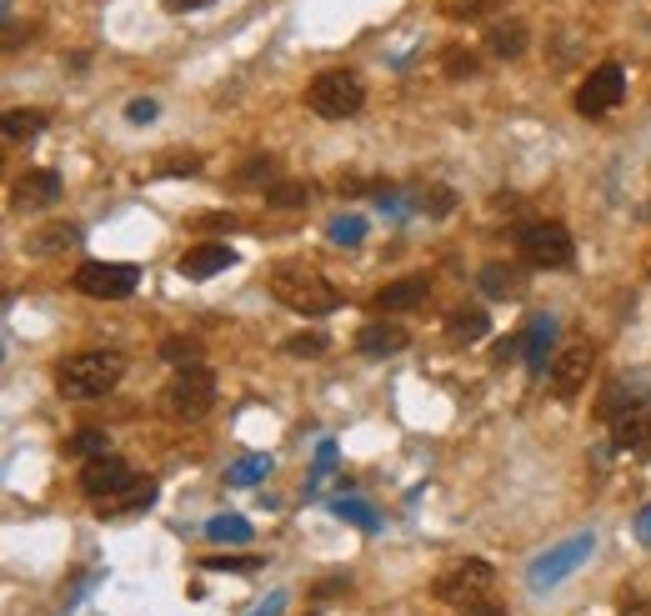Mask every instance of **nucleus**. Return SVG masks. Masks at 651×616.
<instances>
[{
    "instance_id": "f257e3e1",
    "label": "nucleus",
    "mask_w": 651,
    "mask_h": 616,
    "mask_svg": "<svg viewBox=\"0 0 651 616\" xmlns=\"http://www.w3.org/2000/svg\"><path fill=\"white\" fill-rule=\"evenodd\" d=\"M271 291H276V301L291 306L296 316H331L341 306V291L306 261L276 266V271H271Z\"/></svg>"
},
{
    "instance_id": "f03ea898",
    "label": "nucleus",
    "mask_w": 651,
    "mask_h": 616,
    "mask_svg": "<svg viewBox=\"0 0 651 616\" xmlns=\"http://www.w3.org/2000/svg\"><path fill=\"white\" fill-rule=\"evenodd\" d=\"M120 376H126L120 351H80V356H71V361L61 367L55 386H61L65 396H76V401H95V396L116 392Z\"/></svg>"
},
{
    "instance_id": "7ed1b4c3",
    "label": "nucleus",
    "mask_w": 651,
    "mask_h": 616,
    "mask_svg": "<svg viewBox=\"0 0 651 616\" xmlns=\"http://www.w3.org/2000/svg\"><path fill=\"white\" fill-rule=\"evenodd\" d=\"M306 105H311L321 120H346L366 105V86L352 70H321V76L306 86Z\"/></svg>"
},
{
    "instance_id": "20e7f679",
    "label": "nucleus",
    "mask_w": 651,
    "mask_h": 616,
    "mask_svg": "<svg viewBox=\"0 0 651 616\" xmlns=\"http://www.w3.org/2000/svg\"><path fill=\"white\" fill-rule=\"evenodd\" d=\"M521 256L532 266H541V271H561V266H572L576 246H572V231L557 221H532V226H521V236H516Z\"/></svg>"
},
{
    "instance_id": "39448f33",
    "label": "nucleus",
    "mask_w": 651,
    "mask_h": 616,
    "mask_svg": "<svg viewBox=\"0 0 651 616\" xmlns=\"http://www.w3.org/2000/svg\"><path fill=\"white\" fill-rule=\"evenodd\" d=\"M216 407V376L206 367L176 371V381L166 386V411L176 421H201L206 411Z\"/></svg>"
},
{
    "instance_id": "423d86ee",
    "label": "nucleus",
    "mask_w": 651,
    "mask_h": 616,
    "mask_svg": "<svg viewBox=\"0 0 651 616\" xmlns=\"http://www.w3.org/2000/svg\"><path fill=\"white\" fill-rule=\"evenodd\" d=\"M622 95H626V70L616 66V61H607V66H597L591 76L576 86V116H586V120H601V116H612L616 105H622Z\"/></svg>"
},
{
    "instance_id": "0eeeda50",
    "label": "nucleus",
    "mask_w": 651,
    "mask_h": 616,
    "mask_svg": "<svg viewBox=\"0 0 651 616\" xmlns=\"http://www.w3.org/2000/svg\"><path fill=\"white\" fill-rule=\"evenodd\" d=\"M136 281H141V271L126 261H86L76 271V291L91 296V301H126Z\"/></svg>"
},
{
    "instance_id": "6e6552de",
    "label": "nucleus",
    "mask_w": 651,
    "mask_h": 616,
    "mask_svg": "<svg viewBox=\"0 0 651 616\" xmlns=\"http://www.w3.org/2000/svg\"><path fill=\"white\" fill-rule=\"evenodd\" d=\"M492 562H482V556H471V562L451 566L442 581H436V602L446 606H471V602H482V591L492 587Z\"/></svg>"
},
{
    "instance_id": "1a4fd4ad",
    "label": "nucleus",
    "mask_w": 651,
    "mask_h": 616,
    "mask_svg": "<svg viewBox=\"0 0 651 616\" xmlns=\"http://www.w3.org/2000/svg\"><path fill=\"white\" fill-rule=\"evenodd\" d=\"M136 482H141V476L130 472L120 457H111V451H105V457H91L80 466V491L91 501H111V497H120V491H130Z\"/></svg>"
},
{
    "instance_id": "9d476101",
    "label": "nucleus",
    "mask_w": 651,
    "mask_h": 616,
    "mask_svg": "<svg viewBox=\"0 0 651 616\" xmlns=\"http://www.w3.org/2000/svg\"><path fill=\"white\" fill-rule=\"evenodd\" d=\"M591 367H597V351L586 342L566 346V351L551 361V392L561 396V401H576V396L586 392V376H591Z\"/></svg>"
},
{
    "instance_id": "9b49d317",
    "label": "nucleus",
    "mask_w": 651,
    "mask_h": 616,
    "mask_svg": "<svg viewBox=\"0 0 651 616\" xmlns=\"http://www.w3.org/2000/svg\"><path fill=\"white\" fill-rule=\"evenodd\" d=\"M586 556H591V537H572L566 547L547 551V556L532 566V587H557L561 577H572V572L586 562Z\"/></svg>"
},
{
    "instance_id": "f8f14e48",
    "label": "nucleus",
    "mask_w": 651,
    "mask_h": 616,
    "mask_svg": "<svg viewBox=\"0 0 651 616\" xmlns=\"http://www.w3.org/2000/svg\"><path fill=\"white\" fill-rule=\"evenodd\" d=\"M235 266V251L226 246V241H201V246H191L176 261V271L186 275V281H206V275H216V271H231Z\"/></svg>"
},
{
    "instance_id": "ddd939ff",
    "label": "nucleus",
    "mask_w": 651,
    "mask_h": 616,
    "mask_svg": "<svg viewBox=\"0 0 651 616\" xmlns=\"http://www.w3.org/2000/svg\"><path fill=\"white\" fill-rule=\"evenodd\" d=\"M11 201L21 210H40V206H51V201H61V176L55 171H26L21 181H15Z\"/></svg>"
},
{
    "instance_id": "4468645a",
    "label": "nucleus",
    "mask_w": 651,
    "mask_h": 616,
    "mask_svg": "<svg viewBox=\"0 0 651 616\" xmlns=\"http://www.w3.org/2000/svg\"><path fill=\"white\" fill-rule=\"evenodd\" d=\"M612 432H616V446L622 451H651V401H641V407H631L622 421H612Z\"/></svg>"
},
{
    "instance_id": "2eb2a0df",
    "label": "nucleus",
    "mask_w": 651,
    "mask_h": 616,
    "mask_svg": "<svg viewBox=\"0 0 651 616\" xmlns=\"http://www.w3.org/2000/svg\"><path fill=\"white\" fill-rule=\"evenodd\" d=\"M431 281L426 275H406V281H391L386 291H376V311H411V306L426 301Z\"/></svg>"
},
{
    "instance_id": "dca6fc26",
    "label": "nucleus",
    "mask_w": 651,
    "mask_h": 616,
    "mask_svg": "<svg viewBox=\"0 0 651 616\" xmlns=\"http://www.w3.org/2000/svg\"><path fill=\"white\" fill-rule=\"evenodd\" d=\"M406 346V331L396 321H371V326L356 331V351L361 356H391Z\"/></svg>"
},
{
    "instance_id": "f3484780",
    "label": "nucleus",
    "mask_w": 651,
    "mask_h": 616,
    "mask_svg": "<svg viewBox=\"0 0 651 616\" xmlns=\"http://www.w3.org/2000/svg\"><path fill=\"white\" fill-rule=\"evenodd\" d=\"M486 51H492L496 61H516V55L526 51V26H521V21H496V26L486 30Z\"/></svg>"
},
{
    "instance_id": "a211bd4d",
    "label": "nucleus",
    "mask_w": 651,
    "mask_h": 616,
    "mask_svg": "<svg viewBox=\"0 0 651 616\" xmlns=\"http://www.w3.org/2000/svg\"><path fill=\"white\" fill-rule=\"evenodd\" d=\"M551 336H557V321H551V316H536L532 331H526V367H532V371L547 367V346H551Z\"/></svg>"
},
{
    "instance_id": "6ab92c4d",
    "label": "nucleus",
    "mask_w": 651,
    "mask_h": 616,
    "mask_svg": "<svg viewBox=\"0 0 651 616\" xmlns=\"http://www.w3.org/2000/svg\"><path fill=\"white\" fill-rule=\"evenodd\" d=\"M156 501V486L151 482H136L130 491H120V497L101 501V516H126V512H141V506H151Z\"/></svg>"
},
{
    "instance_id": "aec40b11",
    "label": "nucleus",
    "mask_w": 651,
    "mask_h": 616,
    "mask_svg": "<svg viewBox=\"0 0 651 616\" xmlns=\"http://www.w3.org/2000/svg\"><path fill=\"white\" fill-rule=\"evenodd\" d=\"M161 356H166L176 371H191V367H201V342H195V336H170V342H161Z\"/></svg>"
},
{
    "instance_id": "412c9836",
    "label": "nucleus",
    "mask_w": 651,
    "mask_h": 616,
    "mask_svg": "<svg viewBox=\"0 0 651 616\" xmlns=\"http://www.w3.org/2000/svg\"><path fill=\"white\" fill-rule=\"evenodd\" d=\"M40 126H46V111H5V141H30V136H40Z\"/></svg>"
},
{
    "instance_id": "4be33fe9",
    "label": "nucleus",
    "mask_w": 651,
    "mask_h": 616,
    "mask_svg": "<svg viewBox=\"0 0 651 616\" xmlns=\"http://www.w3.org/2000/svg\"><path fill=\"white\" fill-rule=\"evenodd\" d=\"M482 291H486V296H516V291H521V275L511 271V266L492 261V266H482Z\"/></svg>"
},
{
    "instance_id": "5701e85b",
    "label": "nucleus",
    "mask_w": 651,
    "mask_h": 616,
    "mask_svg": "<svg viewBox=\"0 0 651 616\" xmlns=\"http://www.w3.org/2000/svg\"><path fill=\"white\" fill-rule=\"evenodd\" d=\"M641 401H647V396L637 392V386H631V392H622V386H607V396H601V421H622L626 411L631 407H641Z\"/></svg>"
},
{
    "instance_id": "b1692460",
    "label": "nucleus",
    "mask_w": 651,
    "mask_h": 616,
    "mask_svg": "<svg viewBox=\"0 0 651 616\" xmlns=\"http://www.w3.org/2000/svg\"><path fill=\"white\" fill-rule=\"evenodd\" d=\"M306 201H311V181H281L266 191V206H276V210H296V206H306Z\"/></svg>"
},
{
    "instance_id": "393cba45",
    "label": "nucleus",
    "mask_w": 651,
    "mask_h": 616,
    "mask_svg": "<svg viewBox=\"0 0 651 616\" xmlns=\"http://www.w3.org/2000/svg\"><path fill=\"white\" fill-rule=\"evenodd\" d=\"M206 537H210V541H251V522H246V516H231V512H226V516H210V522H206Z\"/></svg>"
},
{
    "instance_id": "a878e982",
    "label": "nucleus",
    "mask_w": 651,
    "mask_h": 616,
    "mask_svg": "<svg viewBox=\"0 0 651 616\" xmlns=\"http://www.w3.org/2000/svg\"><path fill=\"white\" fill-rule=\"evenodd\" d=\"M486 331H492L486 311H451V336L456 342H482Z\"/></svg>"
},
{
    "instance_id": "bb28decb",
    "label": "nucleus",
    "mask_w": 651,
    "mask_h": 616,
    "mask_svg": "<svg viewBox=\"0 0 651 616\" xmlns=\"http://www.w3.org/2000/svg\"><path fill=\"white\" fill-rule=\"evenodd\" d=\"M266 472H271V457H246V461H235L231 472H226V482H231V486H256Z\"/></svg>"
},
{
    "instance_id": "cd10ccee",
    "label": "nucleus",
    "mask_w": 651,
    "mask_h": 616,
    "mask_svg": "<svg viewBox=\"0 0 651 616\" xmlns=\"http://www.w3.org/2000/svg\"><path fill=\"white\" fill-rule=\"evenodd\" d=\"M276 176V161L271 156H251L241 171H235V185H266Z\"/></svg>"
},
{
    "instance_id": "c85d7f7f",
    "label": "nucleus",
    "mask_w": 651,
    "mask_h": 616,
    "mask_svg": "<svg viewBox=\"0 0 651 616\" xmlns=\"http://www.w3.org/2000/svg\"><path fill=\"white\" fill-rule=\"evenodd\" d=\"M61 246H76V226H51V231H40L36 241H30V251H61Z\"/></svg>"
},
{
    "instance_id": "c756f323",
    "label": "nucleus",
    "mask_w": 651,
    "mask_h": 616,
    "mask_svg": "<svg viewBox=\"0 0 651 616\" xmlns=\"http://www.w3.org/2000/svg\"><path fill=\"white\" fill-rule=\"evenodd\" d=\"M451 206H456V196L446 185H426V191H421V210H431V216H451Z\"/></svg>"
},
{
    "instance_id": "7c9ffc66",
    "label": "nucleus",
    "mask_w": 651,
    "mask_h": 616,
    "mask_svg": "<svg viewBox=\"0 0 651 616\" xmlns=\"http://www.w3.org/2000/svg\"><path fill=\"white\" fill-rule=\"evenodd\" d=\"M286 351L291 356H321L326 336H321V331H301V336H291V342H286Z\"/></svg>"
},
{
    "instance_id": "2f4dec72",
    "label": "nucleus",
    "mask_w": 651,
    "mask_h": 616,
    "mask_svg": "<svg viewBox=\"0 0 651 616\" xmlns=\"http://www.w3.org/2000/svg\"><path fill=\"white\" fill-rule=\"evenodd\" d=\"M105 446H111V436L105 432H76L71 451H80V457H105Z\"/></svg>"
},
{
    "instance_id": "473e14b6",
    "label": "nucleus",
    "mask_w": 651,
    "mask_h": 616,
    "mask_svg": "<svg viewBox=\"0 0 651 616\" xmlns=\"http://www.w3.org/2000/svg\"><path fill=\"white\" fill-rule=\"evenodd\" d=\"M446 76H451V80L476 76V55H471V51H446Z\"/></svg>"
},
{
    "instance_id": "72a5a7b5",
    "label": "nucleus",
    "mask_w": 651,
    "mask_h": 616,
    "mask_svg": "<svg viewBox=\"0 0 651 616\" xmlns=\"http://www.w3.org/2000/svg\"><path fill=\"white\" fill-rule=\"evenodd\" d=\"M492 5H496V0H446V15H456V21L467 15V21H471V15H486Z\"/></svg>"
},
{
    "instance_id": "f704fd0d",
    "label": "nucleus",
    "mask_w": 651,
    "mask_h": 616,
    "mask_svg": "<svg viewBox=\"0 0 651 616\" xmlns=\"http://www.w3.org/2000/svg\"><path fill=\"white\" fill-rule=\"evenodd\" d=\"M356 236H361V221H356V216L331 221V241H336V246H356Z\"/></svg>"
},
{
    "instance_id": "c9c22d12",
    "label": "nucleus",
    "mask_w": 651,
    "mask_h": 616,
    "mask_svg": "<svg viewBox=\"0 0 651 616\" xmlns=\"http://www.w3.org/2000/svg\"><path fill=\"white\" fill-rule=\"evenodd\" d=\"M210 572H251L256 566V556H210Z\"/></svg>"
},
{
    "instance_id": "e433bc0d",
    "label": "nucleus",
    "mask_w": 651,
    "mask_h": 616,
    "mask_svg": "<svg viewBox=\"0 0 651 616\" xmlns=\"http://www.w3.org/2000/svg\"><path fill=\"white\" fill-rule=\"evenodd\" d=\"M235 216H226V210H210V216H195V231H231Z\"/></svg>"
},
{
    "instance_id": "4c0bfd02",
    "label": "nucleus",
    "mask_w": 651,
    "mask_h": 616,
    "mask_svg": "<svg viewBox=\"0 0 651 616\" xmlns=\"http://www.w3.org/2000/svg\"><path fill=\"white\" fill-rule=\"evenodd\" d=\"M161 171H166V176H195V171H201V161H195V156H166V166H161Z\"/></svg>"
},
{
    "instance_id": "58836bf2",
    "label": "nucleus",
    "mask_w": 651,
    "mask_h": 616,
    "mask_svg": "<svg viewBox=\"0 0 651 616\" xmlns=\"http://www.w3.org/2000/svg\"><path fill=\"white\" fill-rule=\"evenodd\" d=\"M126 116L136 120V126H145V120L156 116V101H151V95H145V101H130V105H126Z\"/></svg>"
},
{
    "instance_id": "ea45409f",
    "label": "nucleus",
    "mask_w": 651,
    "mask_h": 616,
    "mask_svg": "<svg viewBox=\"0 0 651 616\" xmlns=\"http://www.w3.org/2000/svg\"><path fill=\"white\" fill-rule=\"evenodd\" d=\"M161 5H166L170 15H186V11H206L210 0H161Z\"/></svg>"
},
{
    "instance_id": "a19ab883",
    "label": "nucleus",
    "mask_w": 651,
    "mask_h": 616,
    "mask_svg": "<svg viewBox=\"0 0 651 616\" xmlns=\"http://www.w3.org/2000/svg\"><path fill=\"white\" fill-rule=\"evenodd\" d=\"M467 616H507V606H501V602H471Z\"/></svg>"
},
{
    "instance_id": "79ce46f5",
    "label": "nucleus",
    "mask_w": 651,
    "mask_h": 616,
    "mask_svg": "<svg viewBox=\"0 0 651 616\" xmlns=\"http://www.w3.org/2000/svg\"><path fill=\"white\" fill-rule=\"evenodd\" d=\"M637 537L651 547V506H641V516H637Z\"/></svg>"
},
{
    "instance_id": "37998d69",
    "label": "nucleus",
    "mask_w": 651,
    "mask_h": 616,
    "mask_svg": "<svg viewBox=\"0 0 651 616\" xmlns=\"http://www.w3.org/2000/svg\"><path fill=\"white\" fill-rule=\"evenodd\" d=\"M281 602H286V596H271V602L260 606V612H256V616H276V612H281Z\"/></svg>"
}]
</instances>
